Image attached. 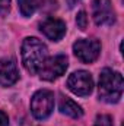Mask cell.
Listing matches in <instances>:
<instances>
[{
  "label": "cell",
  "mask_w": 124,
  "mask_h": 126,
  "mask_svg": "<svg viewBox=\"0 0 124 126\" xmlns=\"http://www.w3.org/2000/svg\"><path fill=\"white\" fill-rule=\"evenodd\" d=\"M0 126H9V119L4 111L0 110Z\"/></svg>",
  "instance_id": "15"
},
{
  "label": "cell",
  "mask_w": 124,
  "mask_h": 126,
  "mask_svg": "<svg viewBox=\"0 0 124 126\" xmlns=\"http://www.w3.org/2000/svg\"><path fill=\"white\" fill-rule=\"evenodd\" d=\"M10 10V0H0V15L6 16Z\"/></svg>",
  "instance_id": "14"
},
{
  "label": "cell",
  "mask_w": 124,
  "mask_h": 126,
  "mask_svg": "<svg viewBox=\"0 0 124 126\" xmlns=\"http://www.w3.org/2000/svg\"><path fill=\"white\" fill-rule=\"evenodd\" d=\"M60 111L66 116L73 117V119H79V117L83 116L82 107L77 103H74L73 100L67 98V97H62V100H60Z\"/></svg>",
  "instance_id": "10"
},
{
  "label": "cell",
  "mask_w": 124,
  "mask_h": 126,
  "mask_svg": "<svg viewBox=\"0 0 124 126\" xmlns=\"http://www.w3.org/2000/svg\"><path fill=\"white\" fill-rule=\"evenodd\" d=\"M67 66H69L67 57L64 54H59V56L45 59V62L42 63L38 73H39L41 79H44V81H54L66 72Z\"/></svg>",
  "instance_id": "4"
},
{
  "label": "cell",
  "mask_w": 124,
  "mask_h": 126,
  "mask_svg": "<svg viewBox=\"0 0 124 126\" xmlns=\"http://www.w3.org/2000/svg\"><path fill=\"white\" fill-rule=\"evenodd\" d=\"M123 76L121 73L105 67L99 75V98L105 103H118L123 94Z\"/></svg>",
  "instance_id": "2"
},
{
  "label": "cell",
  "mask_w": 124,
  "mask_h": 126,
  "mask_svg": "<svg viewBox=\"0 0 124 126\" xmlns=\"http://www.w3.org/2000/svg\"><path fill=\"white\" fill-rule=\"evenodd\" d=\"M82 0H67V4H69V7H74L76 4H79Z\"/></svg>",
  "instance_id": "16"
},
{
  "label": "cell",
  "mask_w": 124,
  "mask_h": 126,
  "mask_svg": "<svg viewBox=\"0 0 124 126\" xmlns=\"http://www.w3.org/2000/svg\"><path fill=\"white\" fill-rule=\"evenodd\" d=\"M73 51L76 57L83 63H92L98 59L101 51V43L98 40L82 38L73 44Z\"/></svg>",
  "instance_id": "6"
},
{
  "label": "cell",
  "mask_w": 124,
  "mask_h": 126,
  "mask_svg": "<svg viewBox=\"0 0 124 126\" xmlns=\"http://www.w3.org/2000/svg\"><path fill=\"white\" fill-rule=\"evenodd\" d=\"M19 79V72L13 59H0V87H10Z\"/></svg>",
  "instance_id": "9"
},
{
  "label": "cell",
  "mask_w": 124,
  "mask_h": 126,
  "mask_svg": "<svg viewBox=\"0 0 124 126\" xmlns=\"http://www.w3.org/2000/svg\"><path fill=\"white\" fill-rule=\"evenodd\" d=\"M19 3V10L24 16H32L34 12L38 7V0H18Z\"/></svg>",
  "instance_id": "11"
},
{
  "label": "cell",
  "mask_w": 124,
  "mask_h": 126,
  "mask_svg": "<svg viewBox=\"0 0 124 126\" xmlns=\"http://www.w3.org/2000/svg\"><path fill=\"white\" fill-rule=\"evenodd\" d=\"M48 54L47 46L35 38V37H28L22 43V63L25 69L31 73H38L41 69L42 63L45 62Z\"/></svg>",
  "instance_id": "1"
},
{
  "label": "cell",
  "mask_w": 124,
  "mask_h": 126,
  "mask_svg": "<svg viewBox=\"0 0 124 126\" xmlns=\"http://www.w3.org/2000/svg\"><path fill=\"white\" fill-rule=\"evenodd\" d=\"M92 15L93 21L98 27L112 25L115 21V13H114V9L110 0H93Z\"/></svg>",
  "instance_id": "7"
},
{
  "label": "cell",
  "mask_w": 124,
  "mask_h": 126,
  "mask_svg": "<svg viewBox=\"0 0 124 126\" xmlns=\"http://www.w3.org/2000/svg\"><path fill=\"white\" fill-rule=\"evenodd\" d=\"M76 24H77V28H80L82 31L86 30V27H88V16H86V12L80 10V12L77 13V16H76Z\"/></svg>",
  "instance_id": "12"
},
{
  "label": "cell",
  "mask_w": 124,
  "mask_h": 126,
  "mask_svg": "<svg viewBox=\"0 0 124 126\" xmlns=\"http://www.w3.org/2000/svg\"><path fill=\"white\" fill-rule=\"evenodd\" d=\"M67 87L73 94L80 95V97H86V95L91 94L93 90V79L89 72L76 70L69 76Z\"/></svg>",
  "instance_id": "5"
},
{
  "label": "cell",
  "mask_w": 124,
  "mask_h": 126,
  "mask_svg": "<svg viewBox=\"0 0 124 126\" xmlns=\"http://www.w3.org/2000/svg\"><path fill=\"white\" fill-rule=\"evenodd\" d=\"M39 30H41V32L47 38H50L53 41H59V40H62L63 37H64L67 28H66V24L63 22L62 19L47 18V19H44L39 24Z\"/></svg>",
  "instance_id": "8"
},
{
  "label": "cell",
  "mask_w": 124,
  "mask_h": 126,
  "mask_svg": "<svg viewBox=\"0 0 124 126\" xmlns=\"http://www.w3.org/2000/svg\"><path fill=\"white\" fill-rule=\"evenodd\" d=\"M93 126H112V119L108 114H99L96 117Z\"/></svg>",
  "instance_id": "13"
},
{
  "label": "cell",
  "mask_w": 124,
  "mask_h": 126,
  "mask_svg": "<svg viewBox=\"0 0 124 126\" xmlns=\"http://www.w3.org/2000/svg\"><path fill=\"white\" fill-rule=\"evenodd\" d=\"M54 110V94L48 90L37 91L31 100V111L32 114L42 120L47 119Z\"/></svg>",
  "instance_id": "3"
}]
</instances>
